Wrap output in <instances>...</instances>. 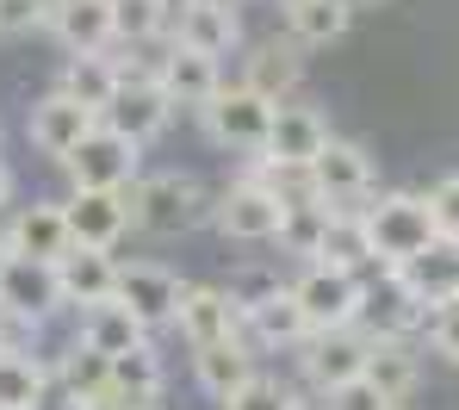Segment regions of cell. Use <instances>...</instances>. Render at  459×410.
<instances>
[{
	"instance_id": "obj_1",
	"label": "cell",
	"mask_w": 459,
	"mask_h": 410,
	"mask_svg": "<svg viewBox=\"0 0 459 410\" xmlns=\"http://www.w3.org/2000/svg\"><path fill=\"white\" fill-rule=\"evenodd\" d=\"M360 218H367V237H373L379 267H410L416 255H429V249L441 243L429 193H373Z\"/></svg>"
},
{
	"instance_id": "obj_2",
	"label": "cell",
	"mask_w": 459,
	"mask_h": 410,
	"mask_svg": "<svg viewBox=\"0 0 459 410\" xmlns=\"http://www.w3.org/2000/svg\"><path fill=\"white\" fill-rule=\"evenodd\" d=\"M125 205H131V224H137V231H155V237H180V231H193V224L212 218L205 187H199L193 174H180V168L143 174V180L125 193Z\"/></svg>"
},
{
	"instance_id": "obj_3",
	"label": "cell",
	"mask_w": 459,
	"mask_h": 410,
	"mask_svg": "<svg viewBox=\"0 0 459 410\" xmlns=\"http://www.w3.org/2000/svg\"><path fill=\"white\" fill-rule=\"evenodd\" d=\"M360 292H367L360 274H342V267H323V261L299 267V280H292V299H299V311H305L310 336L354 329L360 324Z\"/></svg>"
},
{
	"instance_id": "obj_4",
	"label": "cell",
	"mask_w": 459,
	"mask_h": 410,
	"mask_svg": "<svg viewBox=\"0 0 459 410\" xmlns=\"http://www.w3.org/2000/svg\"><path fill=\"white\" fill-rule=\"evenodd\" d=\"M367 354H373V336L354 324V329H329V336H310L299 348V373L316 398H335L342 386L367 379Z\"/></svg>"
},
{
	"instance_id": "obj_5",
	"label": "cell",
	"mask_w": 459,
	"mask_h": 410,
	"mask_svg": "<svg viewBox=\"0 0 459 410\" xmlns=\"http://www.w3.org/2000/svg\"><path fill=\"white\" fill-rule=\"evenodd\" d=\"M63 168H69L75 193H131V187L143 180V150H137L131 137H118V131L100 125Z\"/></svg>"
},
{
	"instance_id": "obj_6",
	"label": "cell",
	"mask_w": 459,
	"mask_h": 410,
	"mask_svg": "<svg viewBox=\"0 0 459 410\" xmlns=\"http://www.w3.org/2000/svg\"><path fill=\"white\" fill-rule=\"evenodd\" d=\"M360 329L373 342H410L416 329H429V305L403 286L397 267H373L367 292H360Z\"/></svg>"
},
{
	"instance_id": "obj_7",
	"label": "cell",
	"mask_w": 459,
	"mask_h": 410,
	"mask_svg": "<svg viewBox=\"0 0 459 410\" xmlns=\"http://www.w3.org/2000/svg\"><path fill=\"white\" fill-rule=\"evenodd\" d=\"M205 118V137L212 144H224V150H248V156H261L267 150V131H273V100H261V93H248V87H218L212 93V106L199 112Z\"/></svg>"
},
{
	"instance_id": "obj_8",
	"label": "cell",
	"mask_w": 459,
	"mask_h": 410,
	"mask_svg": "<svg viewBox=\"0 0 459 410\" xmlns=\"http://www.w3.org/2000/svg\"><path fill=\"white\" fill-rule=\"evenodd\" d=\"M69 305H63V292H56V267H38V261H6V274H0V324L13 329H38L56 324Z\"/></svg>"
},
{
	"instance_id": "obj_9",
	"label": "cell",
	"mask_w": 459,
	"mask_h": 410,
	"mask_svg": "<svg viewBox=\"0 0 459 410\" xmlns=\"http://www.w3.org/2000/svg\"><path fill=\"white\" fill-rule=\"evenodd\" d=\"M0 243L13 261H38V267H56L75 237H69V218H63V199H31V205H13Z\"/></svg>"
},
{
	"instance_id": "obj_10",
	"label": "cell",
	"mask_w": 459,
	"mask_h": 410,
	"mask_svg": "<svg viewBox=\"0 0 459 410\" xmlns=\"http://www.w3.org/2000/svg\"><path fill=\"white\" fill-rule=\"evenodd\" d=\"M310 187L335 212H367V199H373V156L360 144H348V137H329V150L310 162Z\"/></svg>"
},
{
	"instance_id": "obj_11",
	"label": "cell",
	"mask_w": 459,
	"mask_h": 410,
	"mask_svg": "<svg viewBox=\"0 0 459 410\" xmlns=\"http://www.w3.org/2000/svg\"><path fill=\"white\" fill-rule=\"evenodd\" d=\"M93 131H100V112H87L81 100L63 93V87H56V93H44V100L31 106V118H25L31 150H38V156H50V162H69Z\"/></svg>"
},
{
	"instance_id": "obj_12",
	"label": "cell",
	"mask_w": 459,
	"mask_h": 410,
	"mask_svg": "<svg viewBox=\"0 0 459 410\" xmlns=\"http://www.w3.org/2000/svg\"><path fill=\"white\" fill-rule=\"evenodd\" d=\"M280 218H286V205H280L267 187L242 180V174L212 199V224L224 231L230 243H273V237H280Z\"/></svg>"
},
{
	"instance_id": "obj_13",
	"label": "cell",
	"mask_w": 459,
	"mask_h": 410,
	"mask_svg": "<svg viewBox=\"0 0 459 410\" xmlns=\"http://www.w3.org/2000/svg\"><path fill=\"white\" fill-rule=\"evenodd\" d=\"M180 274H168L161 261H118V305L137 318L143 329H161V324H174L180 318Z\"/></svg>"
},
{
	"instance_id": "obj_14",
	"label": "cell",
	"mask_w": 459,
	"mask_h": 410,
	"mask_svg": "<svg viewBox=\"0 0 459 410\" xmlns=\"http://www.w3.org/2000/svg\"><path fill=\"white\" fill-rule=\"evenodd\" d=\"M174 329H180V342L199 354V348L236 342V336H242V311L230 305L224 286H212V280H186V286H180V318H174Z\"/></svg>"
},
{
	"instance_id": "obj_15",
	"label": "cell",
	"mask_w": 459,
	"mask_h": 410,
	"mask_svg": "<svg viewBox=\"0 0 459 410\" xmlns=\"http://www.w3.org/2000/svg\"><path fill=\"white\" fill-rule=\"evenodd\" d=\"M329 150V118L316 112V106H273V131H267V162L280 168H310L316 156Z\"/></svg>"
},
{
	"instance_id": "obj_16",
	"label": "cell",
	"mask_w": 459,
	"mask_h": 410,
	"mask_svg": "<svg viewBox=\"0 0 459 410\" xmlns=\"http://www.w3.org/2000/svg\"><path fill=\"white\" fill-rule=\"evenodd\" d=\"M299 82H305V50L292 38H261L242 57V87L261 93V100H273V106H286L299 93Z\"/></svg>"
},
{
	"instance_id": "obj_17",
	"label": "cell",
	"mask_w": 459,
	"mask_h": 410,
	"mask_svg": "<svg viewBox=\"0 0 459 410\" xmlns=\"http://www.w3.org/2000/svg\"><path fill=\"white\" fill-rule=\"evenodd\" d=\"M56 292L69 311H87V305H106L118 292V255L112 249H69L56 261Z\"/></svg>"
},
{
	"instance_id": "obj_18",
	"label": "cell",
	"mask_w": 459,
	"mask_h": 410,
	"mask_svg": "<svg viewBox=\"0 0 459 410\" xmlns=\"http://www.w3.org/2000/svg\"><path fill=\"white\" fill-rule=\"evenodd\" d=\"M242 342L261 354V348H286V354H299L310 342V324L305 311H299V299H292V280L273 292V299H261L255 311H242Z\"/></svg>"
},
{
	"instance_id": "obj_19",
	"label": "cell",
	"mask_w": 459,
	"mask_h": 410,
	"mask_svg": "<svg viewBox=\"0 0 459 410\" xmlns=\"http://www.w3.org/2000/svg\"><path fill=\"white\" fill-rule=\"evenodd\" d=\"M168 118H174V106H168V93H161L155 82H118L112 106L100 112V125H106V131H118V137H131L137 150L150 144Z\"/></svg>"
},
{
	"instance_id": "obj_20",
	"label": "cell",
	"mask_w": 459,
	"mask_h": 410,
	"mask_svg": "<svg viewBox=\"0 0 459 410\" xmlns=\"http://www.w3.org/2000/svg\"><path fill=\"white\" fill-rule=\"evenodd\" d=\"M63 218H69L75 249H118V237L131 231L125 193H69L63 199Z\"/></svg>"
},
{
	"instance_id": "obj_21",
	"label": "cell",
	"mask_w": 459,
	"mask_h": 410,
	"mask_svg": "<svg viewBox=\"0 0 459 410\" xmlns=\"http://www.w3.org/2000/svg\"><path fill=\"white\" fill-rule=\"evenodd\" d=\"M155 87L168 93V106H193V112H205L212 93L224 87V75H218L212 57H199V50H186V44H168V50H161V69H155Z\"/></svg>"
},
{
	"instance_id": "obj_22",
	"label": "cell",
	"mask_w": 459,
	"mask_h": 410,
	"mask_svg": "<svg viewBox=\"0 0 459 410\" xmlns=\"http://www.w3.org/2000/svg\"><path fill=\"white\" fill-rule=\"evenodd\" d=\"M44 25L69 44V57H106L112 50V0H56Z\"/></svg>"
},
{
	"instance_id": "obj_23",
	"label": "cell",
	"mask_w": 459,
	"mask_h": 410,
	"mask_svg": "<svg viewBox=\"0 0 459 410\" xmlns=\"http://www.w3.org/2000/svg\"><path fill=\"white\" fill-rule=\"evenodd\" d=\"M255 373H261V354H255L242 336L193 354V379H199V392H205V398H218V405H224V398H236Z\"/></svg>"
},
{
	"instance_id": "obj_24",
	"label": "cell",
	"mask_w": 459,
	"mask_h": 410,
	"mask_svg": "<svg viewBox=\"0 0 459 410\" xmlns=\"http://www.w3.org/2000/svg\"><path fill=\"white\" fill-rule=\"evenodd\" d=\"M75 336H81V348H93V354H106V361H118V354H131V348H143V342H150V329L137 324L118 299L75 311Z\"/></svg>"
},
{
	"instance_id": "obj_25",
	"label": "cell",
	"mask_w": 459,
	"mask_h": 410,
	"mask_svg": "<svg viewBox=\"0 0 459 410\" xmlns=\"http://www.w3.org/2000/svg\"><path fill=\"white\" fill-rule=\"evenodd\" d=\"M168 44H186V50H199V57H230L236 44H242V13H218V6H186L180 19H174V31H168Z\"/></svg>"
},
{
	"instance_id": "obj_26",
	"label": "cell",
	"mask_w": 459,
	"mask_h": 410,
	"mask_svg": "<svg viewBox=\"0 0 459 410\" xmlns=\"http://www.w3.org/2000/svg\"><path fill=\"white\" fill-rule=\"evenodd\" d=\"M367 386L379 392L385 405H410L416 386H422L416 348H410V342H373V354H367Z\"/></svg>"
},
{
	"instance_id": "obj_27",
	"label": "cell",
	"mask_w": 459,
	"mask_h": 410,
	"mask_svg": "<svg viewBox=\"0 0 459 410\" xmlns=\"http://www.w3.org/2000/svg\"><path fill=\"white\" fill-rule=\"evenodd\" d=\"M397 274H403V286H410V292L435 311V305L459 299V243H447V237H441L429 255H416V261H410V267H397Z\"/></svg>"
},
{
	"instance_id": "obj_28",
	"label": "cell",
	"mask_w": 459,
	"mask_h": 410,
	"mask_svg": "<svg viewBox=\"0 0 459 410\" xmlns=\"http://www.w3.org/2000/svg\"><path fill=\"white\" fill-rule=\"evenodd\" d=\"M56 392L50 367L31 354V348H6L0 354V410H38Z\"/></svg>"
},
{
	"instance_id": "obj_29",
	"label": "cell",
	"mask_w": 459,
	"mask_h": 410,
	"mask_svg": "<svg viewBox=\"0 0 459 410\" xmlns=\"http://www.w3.org/2000/svg\"><path fill=\"white\" fill-rule=\"evenodd\" d=\"M329 224H335V205H323V199H292V205H286V218H280V237H273V243L286 249L299 267H310V261L323 255Z\"/></svg>"
},
{
	"instance_id": "obj_30",
	"label": "cell",
	"mask_w": 459,
	"mask_h": 410,
	"mask_svg": "<svg viewBox=\"0 0 459 410\" xmlns=\"http://www.w3.org/2000/svg\"><path fill=\"white\" fill-rule=\"evenodd\" d=\"M323 267H342V274H373L379 267V255H373V237H367V218L360 212H335V224H329V237H323V255H316Z\"/></svg>"
},
{
	"instance_id": "obj_31",
	"label": "cell",
	"mask_w": 459,
	"mask_h": 410,
	"mask_svg": "<svg viewBox=\"0 0 459 410\" xmlns=\"http://www.w3.org/2000/svg\"><path fill=\"white\" fill-rule=\"evenodd\" d=\"M348 25H354V13H348L342 0H305V6H292V13H286V38H292L299 50L342 44V38H348Z\"/></svg>"
},
{
	"instance_id": "obj_32",
	"label": "cell",
	"mask_w": 459,
	"mask_h": 410,
	"mask_svg": "<svg viewBox=\"0 0 459 410\" xmlns=\"http://www.w3.org/2000/svg\"><path fill=\"white\" fill-rule=\"evenodd\" d=\"M161 31H174V13L168 0H112V44L125 50H143Z\"/></svg>"
},
{
	"instance_id": "obj_33",
	"label": "cell",
	"mask_w": 459,
	"mask_h": 410,
	"mask_svg": "<svg viewBox=\"0 0 459 410\" xmlns=\"http://www.w3.org/2000/svg\"><path fill=\"white\" fill-rule=\"evenodd\" d=\"M63 93L81 100L87 112H106L112 93H118V69H112V57H69V69H63Z\"/></svg>"
},
{
	"instance_id": "obj_34",
	"label": "cell",
	"mask_w": 459,
	"mask_h": 410,
	"mask_svg": "<svg viewBox=\"0 0 459 410\" xmlns=\"http://www.w3.org/2000/svg\"><path fill=\"white\" fill-rule=\"evenodd\" d=\"M292 405H299V392L280 373H255L236 398H224V410H292Z\"/></svg>"
},
{
	"instance_id": "obj_35",
	"label": "cell",
	"mask_w": 459,
	"mask_h": 410,
	"mask_svg": "<svg viewBox=\"0 0 459 410\" xmlns=\"http://www.w3.org/2000/svg\"><path fill=\"white\" fill-rule=\"evenodd\" d=\"M429 212H435V231H441L447 243H459V168L429 187Z\"/></svg>"
},
{
	"instance_id": "obj_36",
	"label": "cell",
	"mask_w": 459,
	"mask_h": 410,
	"mask_svg": "<svg viewBox=\"0 0 459 410\" xmlns=\"http://www.w3.org/2000/svg\"><path fill=\"white\" fill-rule=\"evenodd\" d=\"M429 348H435L441 361H454V367H459V299H447V305L429 311Z\"/></svg>"
},
{
	"instance_id": "obj_37",
	"label": "cell",
	"mask_w": 459,
	"mask_h": 410,
	"mask_svg": "<svg viewBox=\"0 0 459 410\" xmlns=\"http://www.w3.org/2000/svg\"><path fill=\"white\" fill-rule=\"evenodd\" d=\"M44 25V6L38 0H0V38H25Z\"/></svg>"
},
{
	"instance_id": "obj_38",
	"label": "cell",
	"mask_w": 459,
	"mask_h": 410,
	"mask_svg": "<svg viewBox=\"0 0 459 410\" xmlns=\"http://www.w3.org/2000/svg\"><path fill=\"white\" fill-rule=\"evenodd\" d=\"M323 410H391V405H385L367 379H354V386H342L335 398H323Z\"/></svg>"
},
{
	"instance_id": "obj_39",
	"label": "cell",
	"mask_w": 459,
	"mask_h": 410,
	"mask_svg": "<svg viewBox=\"0 0 459 410\" xmlns=\"http://www.w3.org/2000/svg\"><path fill=\"white\" fill-rule=\"evenodd\" d=\"M38 410H87V405H75L69 392H50V398H44V405H38Z\"/></svg>"
},
{
	"instance_id": "obj_40",
	"label": "cell",
	"mask_w": 459,
	"mask_h": 410,
	"mask_svg": "<svg viewBox=\"0 0 459 410\" xmlns=\"http://www.w3.org/2000/svg\"><path fill=\"white\" fill-rule=\"evenodd\" d=\"M186 6H218V13H242L248 0H186Z\"/></svg>"
},
{
	"instance_id": "obj_41",
	"label": "cell",
	"mask_w": 459,
	"mask_h": 410,
	"mask_svg": "<svg viewBox=\"0 0 459 410\" xmlns=\"http://www.w3.org/2000/svg\"><path fill=\"white\" fill-rule=\"evenodd\" d=\"M6 199H13V168L0 162V212H6Z\"/></svg>"
},
{
	"instance_id": "obj_42",
	"label": "cell",
	"mask_w": 459,
	"mask_h": 410,
	"mask_svg": "<svg viewBox=\"0 0 459 410\" xmlns=\"http://www.w3.org/2000/svg\"><path fill=\"white\" fill-rule=\"evenodd\" d=\"M348 13H379V6H391V0H342Z\"/></svg>"
},
{
	"instance_id": "obj_43",
	"label": "cell",
	"mask_w": 459,
	"mask_h": 410,
	"mask_svg": "<svg viewBox=\"0 0 459 410\" xmlns=\"http://www.w3.org/2000/svg\"><path fill=\"white\" fill-rule=\"evenodd\" d=\"M292 410H323V405H316V398H305V392H299V405H292Z\"/></svg>"
},
{
	"instance_id": "obj_44",
	"label": "cell",
	"mask_w": 459,
	"mask_h": 410,
	"mask_svg": "<svg viewBox=\"0 0 459 410\" xmlns=\"http://www.w3.org/2000/svg\"><path fill=\"white\" fill-rule=\"evenodd\" d=\"M273 6H280V13H292V6H305V0H273Z\"/></svg>"
},
{
	"instance_id": "obj_45",
	"label": "cell",
	"mask_w": 459,
	"mask_h": 410,
	"mask_svg": "<svg viewBox=\"0 0 459 410\" xmlns=\"http://www.w3.org/2000/svg\"><path fill=\"white\" fill-rule=\"evenodd\" d=\"M6 348H13V336H6V324H0V354H6Z\"/></svg>"
},
{
	"instance_id": "obj_46",
	"label": "cell",
	"mask_w": 459,
	"mask_h": 410,
	"mask_svg": "<svg viewBox=\"0 0 459 410\" xmlns=\"http://www.w3.org/2000/svg\"><path fill=\"white\" fill-rule=\"evenodd\" d=\"M6 261H13V255H6V243H0V274H6Z\"/></svg>"
},
{
	"instance_id": "obj_47",
	"label": "cell",
	"mask_w": 459,
	"mask_h": 410,
	"mask_svg": "<svg viewBox=\"0 0 459 410\" xmlns=\"http://www.w3.org/2000/svg\"><path fill=\"white\" fill-rule=\"evenodd\" d=\"M38 6H44V19H50V6H56V0H38Z\"/></svg>"
},
{
	"instance_id": "obj_48",
	"label": "cell",
	"mask_w": 459,
	"mask_h": 410,
	"mask_svg": "<svg viewBox=\"0 0 459 410\" xmlns=\"http://www.w3.org/2000/svg\"><path fill=\"white\" fill-rule=\"evenodd\" d=\"M391 410H410V405H391Z\"/></svg>"
}]
</instances>
